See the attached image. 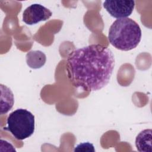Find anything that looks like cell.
<instances>
[{"instance_id": "3957f363", "label": "cell", "mask_w": 152, "mask_h": 152, "mask_svg": "<svg viewBox=\"0 0 152 152\" xmlns=\"http://www.w3.org/2000/svg\"><path fill=\"white\" fill-rule=\"evenodd\" d=\"M34 116L28 110L18 109L8 115L7 126L4 129L8 131L18 140H23L30 137L34 131Z\"/></svg>"}, {"instance_id": "ba28073f", "label": "cell", "mask_w": 152, "mask_h": 152, "mask_svg": "<svg viewBox=\"0 0 152 152\" xmlns=\"http://www.w3.org/2000/svg\"><path fill=\"white\" fill-rule=\"evenodd\" d=\"M74 151H94V146L92 144L87 142L81 143L77 145L74 149Z\"/></svg>"}, {"instance_id": "52a82bcc", "label": "cell", "mask_w": 152, "mask_h": 152, "mask_svg": "<svg viewBox=\"0 0 152 152\" xmlns=\"http://www.w3.org/2000/svg\"><path fill=\"white\" fill-rule=\"evenodd\" d=\"M26 62L28 66L33 69L42 67L46 61L45 54L40 50H31L26 55Z\"/></svg>"}, {"instance_id": "5b68a950", "label": "cell", "mask_w": 152, "mask_h": 152, "mask_svg": "<svg viewBox=\"0 0 152 152\" xmlns=\"http://www.w3.org/2000/svg\"><path fill=\"white\" fill-rule=\"evenodd\" d=\"M52 15V12L45 7L39 4H34L24 11L23 21L27 25H33L40 21H46Z\"/></svg>"}, {"instance_id": "6da1fadb", "label": "cell", "mask_w": 152, "mask_h": 152, "mask_svg": "<svg viewBox=\"0 0 152 152\" xmlns=\"http://www.w3.org/2000/svg\"><path fill=\"white\" fill-rule=\"evenodd\" d=\"M115 65V57L110 49L91 44L69 53L66 61L68 77L78 88L97 91L109 83Z\"/></svg>"}, {"instance_id": "8992f818", "label": "cell", "mask_w": 152, "mask_h": 152, "mask_svg": "<svg viewBox=\"0 0 152 152\" xmlns=\"http://www.w3.org/2000/svg\"><path fill=\"white\" fill-rule=\"evenodd\" d=\"M152 131L151 129H145L141 131L136 137L135 145L139 151H152Z\"/></svg>"}, {"instance_id": "7a4b0ae2", "label": "cell", "mask_w": 152, "mask_h": 152, "mask_svg": "<svg viewBox=\"0 0 152 152\" xmlns=\"http://www.w3.org/2000/svg\"><path fill=\"white\" fill-rule=\"evenodd\" d=\"M141 30L139 24L130 18L116 20L110 26L108 39L115 48L128 51L135 48L141 39Z\"/></svg>"}, {"instance_id": "277c9868", "label": "cell", "mask_w": 152, "mask_h": 152, "mask_svg": "<svg viewBox=\"0 0 152 152\" xmlns=\"http://www.w3.org/2000/svg\"><path fill=\"white\" fill-rule=\"evenodd\" d=\"M103 7L113 17L127 18L132 12L135 1L132 0H107L103 2Z\"/></svg>"}]
</instances>
